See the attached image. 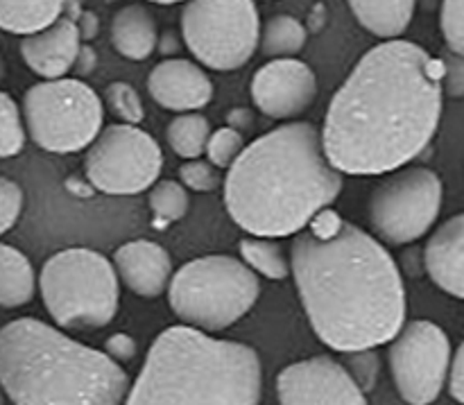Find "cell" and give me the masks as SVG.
<instances>
[{
  "label": "cell",
  "instance_id": "obj_33",
  "mask_svg": "<svg viewBox=\"0 0 464 405\" xmlns=\"http://www.w3.org/2000/svg\"><path fill=\"white\" fill-rule=\"evenodd\" d=\"M23 211V188L16 181L0 177V236L7 234Z\"/></svg>",
  "mask_w": 464,
  "mask_h": 405
},
{
  "label": "cell",
  "instance_id": "obj_30",
  "mask_svg": "<svg viewBox=\"0 0 464 405\" xmlns=\"http://www.w3.org/2000/svg\"><path fill=\"white\" fill-rule=\"evenodd\" d=\"M245 148V139L240 131H236L234 127H220V130H213L211 136L207 140V148L204 154L208 157V163L216 166L218 170L222 168H231V163L240 157Z\"/></svg>",
  "mask_w": 464,
  "mask_h": 405
},
{
  "label": "cell",
  "instance_id": "obj_8",
  "mask_svg": "<svg viewBox=\"0 0 464 405\" xmlns=\"http://www.w3.org/2000/svg\"><path fill=\"white\" fill-rule=\"evenodd\" d=\"M25 134L41 149L72 154L89 148L102 130V100L86 82L75 77L44 80L23 95Z\"/></svg>",
  "mask_w": 464,
  "mask_h": 405
},
{
  "label": "cell",
  "instance_id": "obj_35",
  "mask_svg": "<svg viewBox=\"0 0 464 405\" xmlns=\"http://www.w3.org/2000/svg\"><path fill=\"white\" fill-rule=\"evenodd\" d=\"M449 394L456 403H464V347H458L453 352L451 362H449V371H447V383Z\"/></svg>",
  "mask_w": 464,
  "mask_h": 405
},
{
  "label": "cell",
  "instance_id": "obj_4",
  "mask_svg": "<svg viewBox=\"0 0 464 405\" xmlns=\"http://www.w3.org/2000/svg\"><path fill=\"white\" fill-rule=\"evenodd\" d=\"M130 376L107 353L34 317L0 329V390L14 405H122Z\"/></svg>",
  "mask_w": 464,
  "mask_h": 405
},
{
  "label": "cell",
  "instance_id": "obj_42",
  "mask_svg": "<svg viewBox=\"0 0 464 405\" xmlns=\"http://www.w3.org/2000/svg\"><path fill=\"white\" fill-rule=\"evenodd\" d=\"M5 71H7V68H5V59L0 57V82L5 80Z\"/></svg>",
  "mask_w": 464,
  "mask_h": 405
},
{
  "label": "cell",
  "instance_id": "obj_23",
  "mask_svg": "<svg viewBox=\"0 0 464 405\" xmlns=\"http://www.w3.org/2000/svg\"><path fill=\"white\" fill-rule=\"evenodd\" d=\"M306 27L302 21L288 14H276V16L267 18L263 25L261 34H258V45H261L266 57L285 59L293 54L302 53L306 45Z\"/></svg>",
  "mask_w": 464,
  "mask_h": 405
},
{
  "label": "cell",
  "instance_id": "obj_17",
  "mask_svg": "<svg viewBox=\"0 0 464 405\" xmlns=\"http://www.w3.org/2000/svg\"><path fill=\"white\" fill-rule=\"evenodd\" d=\"M82 39L77 23L71 18H57L53 25L23 36L21 57L36 75L57 80L72 71Z\"/></svg>",
  "mask_w": 464,
  "mask_h": 405
},
{
  "label": "cell",
  "instance_id": "obj_37",
  "mask_svg": "<svg viewBox=\"0 0 464 405\" xmlns=\"http://www.w3.org/2000/svg\"><path fill=\"white\" fill-rule=\"evenodd\" d=\"M75 72L80 77H86L95 68V50L91 48L89 43H82L80 50H77L75 63H72Z\"/></svg>",
  "mask_w": 464,
  "mask_h": 405
},
{
  "label": "cell",
  "instance_id": "obj_44",
  "mask_svg": "<svg viewBox=\"0 0 464 405\" xmlns=\"http://www.w3.org/2000/svg\"><path fill=\"white\" fill-rule=\"evenodd\" d=\"M107 3H116V0H107Z\"/></svg>",
  "mask_w": 464,
  "mask_h": 405
},
{
  "label": "cell",
  "instance_id": "obj_3",
  "mask_svg": "<svg viewBox=\"0 0 464 405\" xmlns=\"http://www.w3.org/2000/svg\"><path fill=\"white\" fill-rule=\"evenodd\" d=\"M343 186L322 149L320 130L295 121L258 136L227 168L225 207L249 236L284 238L329 208Z\"/></svg>",
  "mask_w": 464,
  "mask_h": 405
},
{
  "label": "cell",
  "instance_id": "obj_7",
  "mask_svg": "<svg viewBox=\"0 0 464 405\" xmlns=\"http://www.w3.org/2000/svg\"><path fill=\"white\" fill-rule=\"evenodd\" d=\"M168 304L186 326L222 331L243 320L261 294V281L240 258L211 254L181 265L168 284Z\"/></svg>",
  "mask_w": 464,
  "mask_h": 405
},
{
  "label": "cell",
  "instance_id": "obj_12",
  "mask_svg": "<svg viewBox=\"0 0 464 405\" xmlns=\"http://www.w3.org/2000/svg\"><path fill=\"white\" fill-rule=\"evenodd\" d=\"M390 374L406 403L430 405L447 383L453 349L447 331L429 320L401 326L390 340Z\"/></svg>",
  "mask_w": 464,
  "mask_h": 405
},
{
  "label": "cell",
  "instance_id": "obj_13",
  "mask_svg": "<svg viewBox=\"0 0 464 405\" xmlns=\"http://www.w3.org/2000/svg\"><path fill=\"white\" fill-rule=\"evenodd\" d=\"M279 405H370L365 392L331 356H313L284 367L276 376Z\"/></svg>",
  "mask_w": 464,
  "mask_h": 405
},
{
  "label": "cell",
  "instance_id": "obj_18",
  "mask_svg": "<svg viewBox=\"0 0 464 405\" xmlns=\"http://www.w3.org/2000/svg\"><path fill=\"white\" fill-rule=\"evenodd\" d=\"M424 267L433 284L451 297H464V216L449 217L424 247Z\"/></svg>",
  "mask_w": 464,
  "mask_h": 405
},
{
  "label": "cell",
  "instance_id": "obj_10",
  "mask_svg": "<svg viewBox=\"0 0 464 405\" xmlns=\"http://www.w3.org/2000/svg\"><path fill=\"white\" fill-rule=\"evenodd\" d=\"M442 198V179L430 168L397 170L372 193L367 204L372 229L390 245L415 243L438 222Z\"/></svg>",
  "mask_w": 464,
  "mask_h": 405
},
{
  "label": "cell",
  "instance_id": "obj_40",
  "mask_svg": "<svg viewBox=\"0 0 464 405\" xmlns=\"http://www.w3.org/2000/svg\"><path fill=\"white\" fill-rule=\"evenodd\" d=\"M163 41H168V48H163V53H172V50L179 48V43H177V36L172 34V32H166V36H163Z\"/></svg>",
  "mask_w": 464,
  "mask_h": 405
},
{
  "label": "cell",
  "instance_id": "obj_32",
  "mask_svg": "<svg viewBox=\"0 0 464 405\" xmlns=\"http://www.w3.org/2000/svg\"><path fill=\"white\" fill-rule=\"evenodd\" d=\"M440 30L451 53H464V0H442Z\"/></svg>",
  "mask_w": 464,
  "mask_h": 405
},
{
  "label": "cell",
  "instance_id": "obj_26",
  "mask_svg": "<svg viewBox=\"0 0 464 405\" xmlns=\"http://www.w3.org/2000/svg\"><path fill=\"white\" fill-rule=\"evenodd\" d=\"M148 204L150 211H152L154 225H175V222H179L181 217L188 213V190L175 179L154 181V184L150 186Z\"/></svg>",
  "mask_w": 464,
  "mask_h": 405
},
{
  "label": "cell",
  "instance_id": "obj_2",
  "mask_svg": "<svg viewBox=\"0 0 464 405\" xmlns=\"http://www.w3.org/2000/svg\"><path fill=\"white\" fill-rule=\"evenodd\" d=\"M288 263L308 322L329 349H376L401 331L406 288L397 263L335 211L324 208L295 234Z\"/></svg>",
  "mask_w": 464,
  "mask_h": 405
},
{
  "label": "cell",
  "instance_id": "obj_21",
  "mask_svg": "<svg viewBox=\"0 0 464 405\" xmlns=\"http://www.w3.org/2000/svg\"><path fill=\"white\" fill-rule=\"evenodd\" d=\"M36 275L21 249L0 243V308H21L32 302Z\"/></svg>",
  "mask_w": 464,
  "mask_h": 405
},
{
  "label": "cell",
  "instance_id": "obj_29",
  "mask_svg": "<svg viewBox=\"0 0 464 405\" xmlns=\"http://www.w3.org/2000/svg\"><path fill=\"white\" fill-rule=\"evenodd\" d=\"M340 365L349 374V379L358 385L361 392H370L376 385L381 371V358L376 349H358V352L340 353Z\"/></svg>",
  "mask_w": 464,
  "mask_h": 405
},
{
  "label": "cell",
  "instance_id": "obj_15",
  "mask_svg": "<svg viewBox=\"0 0 464 405\" xmlns=\"http://www.w3.org/2000/svg\"><path fill=\"white\" fill-rule=\"evenodd\" d=\"M148 91L170 111H198L213 100L211 77L188 59H163L150 71Z\"/></svg>",
  "mask_w": 464,
  "mask_h": 405
},
{
  "label": "cell",
  "instance_id": "obj_38",
  "mask_svg": "<svg viewBox=\"0 0 464 405\" xmlns=\"http://www.w3.org/2000/svg\"><path fill=\"white\" fill-rule=\"evenodd\" d=\"M82 25H77V32H80V39L91 41L95 34H98V16L93 12L82 14Z\"/></svg>",
  "mask_w": 464,
  "mask_h": 405
},
{
  "label": "cell",
  "instance_id": "obj_31",
  "mask_svg": "<svg viewBox=\"0 0 464 405\" xmlns=\"http://www.w3.org/2000/svg\"><path fill=\"white\" fill-rule=\"evenodd\" d=\"M179 184L193 193H211L222 184V175L216 166L202 159H188L179 166Z\"/></svg>",
  "mask_w": 464,
  "mask_h": 405
},
{
  "label": "cell",
  "instance_id": "obj_36",
  "mask_svg": "<svg viewBox=\"0 0 464 405\" xmlns=\"http://www.w3.org/2000/svg\"><path fill=\"white\" fill-rule=\"evenodd\" d=\"M109 358H111L113 362H118V365H122V362L131 361V358L136 356V342L131 335L127 333H116L111 335V338L104 342V352Z\"/></svg>",
  "mask_w": 464,
  "mask_h": 405
},
{
  "label": "cell",
  "instance_id": "obj_43",
  "mask_svg": "<svg viewBox=\"0 0 464 405\" xmlns=\"http://www.w3.org/2000/svg\"><path fill=\"white\" fill-rule=\"evenodd\" d=\"M0 405H5V392L0 390Z\"/></svg>",
  "mask_w": 464,
  "mask_h": 405
},
{
  "label": "cell",
  "instance_id": "obj_1",
  "mask_svg": "<svg viewBox=\"0 0 464 405\" xmlns=\"http://www.w3.org/2000/svg\"><path fill=\"white\" fill-rule=\"evenodd\" d=\"M442 102L438 59L412 41H383L335 91L320 131L322 149L340 175H388L429 148Z\"/></svg>",
  "mask_w": 464,
  "mask_h": 405
},
{
  "label": "cell",
  "instance_id": "obj_19",
  "mask_svg": "<svg viewBox=\"0 0 464 405\" xmlns=\"http://www.w3.org/2000/svg\"><path fill=\"white\" fill-rule=\"evenodd\" d=\"M159 30L152 12L143 5H125L111 18V45L130 62H145L157 50Z\"/></svg>",
  "mask_w": 464,
  "mask_h": 405
},
{
  "label": "cell",
  "instance_id": "obj_34",
  "mask_svg": "<svg viewBox=\"0 0 464 405\" xmlns=\"http://www.w3.org/2000/svg\"><path fill=\"white\" fill-rule=\"evenodd\" d=\"M440 62V82H442V91H447V95L451 98H462L464 93V59L462 54L447 53L442 54Z\"/></svg>",
  "mask_w": 464,
  "mask_h": 405
},
{
  "label": "cell",
  "instance_id": "obj_5",
  "mask_svg": "<svg viewBox=\"0 0 464 405\" xmlns=\"http://www.w3.org/2000/svg\"><path fill=\"white\" fill-rule=\"evenodd\" d=\"M261 392L256 349L181 324L157 335L122 405H258Z\"/></svg>",
  "mask_w": 464,
  "mask_h": 405
},
{
  "label": "cell",
  "instance_id": "obj_20",
  "mask_svg": "<svg viewBox=\"0 0 464 405\" xmlns=\"http://www.w3.org/2000/svg\"><path fill=\"white\" fill-rule=\"evenodd\" d=\"M356 21L379 39H397L411 25L417 0H347Z\"/></svg>",
  "mask_w": 464,
  "mask_h": 405
},
{
  "label": "cell",
  "instance_id": "obj_39",
  "mask_svg": "<svg viewBox=\"0 0 464 405\" xmlns=\"http://www.w3.org/2000/svg\"><path fill=\"white\" fill-rule=\"evenodd\" d=\"M254 122V116L249 109H231L229 111V127H234L236 131L245 130V127H249Z\"/></svg>",
  "mask_w": 464,
  "mask_h": 405
},
{
  "label": "cell",
  "instance_id": "obj_25",
  "mask_svg": "<svg viewBox=\"0 0 464 405\" xmlns=\"http://www.w3.org/2000/svg\"><path fill=\"white\" fill-rule=\"evenodd\" d=\"M240 261L254 272L270 281H281L290 275V263L284 247L272 238H249L240 240Z\"/></svg>",
  "mask_w": 464,
  "mask_h": 405
},
{
  "label": "cell",
  "instance_id": "obj_9",
  "mask_svg": "<svg viewBox=\"0 0 464 405\" xmlns=\"http://www.w3.org/2000/svg\"><path fill=\"white\" fill-rule=\"evenodd\" d=\"M181 34L204 66L236 71L258 48V9L254 0H188L181 12Z\"/></svg>",
  "mask_w": 464,
  "mask_h": 405
},
{
  "label": "cell",
  "instance_id": "obj_6",
  "mask_svg": "<svg viewBox=\"0 0 464 405\" xmlns=\"http://www.w3.org/2000/svg\"><path fill=\"white\" fill-rule=\"evenodd\" d=\"M39 290L54 324L71 331L104 329L121 304V281L113 263L86 247L53 254L41 267Z\"/></svg>",
  "mask_w": 464,
  "mask_h": 405
},
{
  "label": "cell",
  "instance_id": "obj_41",
  "mask_svg": "<svg viewBox=\"0 0 464 405\" xmlns=\"http://www.w3.org/2000/svg\"><path fill=\"white\" fill-rule=\"evenodd\" d=\"M150 3H157V5H175V3H184V0H150Z\"/></svg>",
  "mask_w": 464,
  "mask_h": 405
},
{
  "label": "cell",
  "instance_id": "obj_24",
  "mask_svg": "<svg viewBox=\"0 0 464 405\" xmlns=\"http://www.w3.org/2000/svg\"><path fill=\"white\" fill-rule=\"evenodd\" d=\"M211 136V122L202 113H179L166 127V139L172 152L181 159H199Z\"/></svg>",
  "mask_w": 464,
  "mask_h": 405
},
{
  "label": "cell",
  "instance_id": "obj_11",
  "mask_svg": "<svg viewBox=\"0 0 464 405\" xmlns=\"http://www.w3.org/2000/svg\"><path fill=\"white\" fill-rule=\"evenodd\" d=\"M163 154L139 125H107L86 148L84 172L104 195H139L159 181Z\"/></svg>",
  "mask_w": 464,
  "mask_h": 405
},
{
  "label": "cell",
  "instance_id": "obj_16",
  "mask_svg": "<svg viewBox=\"0 0 464 405\" xmlns=\"http://www.w3.org/2000/svg\"><path fill=\"white\" fill-rule=\"evenodd\" d=\"M113 270L118 281L143 299L166 293L172 276V258L166 247L152 240H130L113 254Z\"/></svg>",
  "mask_w": 464,
  "mask_h": 405
},
{
  "label": "cell",
  "instance_id": "obj_27",
  "mask_svg": "<svg viewBox=\"0 0 464 405\" xmlns=\"http://www.w3.org/2000/svg\"><path fill=\"white\" fill-rule=\"evenodd\" d=\"M25 125L23 113L14 98L0 91V159H9L21 154L25 145Z\"/></svg>",
  "mask_w": 464,
  "mask_h": 405
},
{
  "label": "cell",
  "instance_id": "obj_22",
  "mask_svg": "<svg viewBox=\"0 0 464 405\" xmlns=\"http://www.w3.org/2000/svg\"><path fill=\"white\" fill-rule=\"evenodd\" d=\"M66 0H0V30L32 34L53 25Z\"/></svg>",
  "mask_w": 464,
  "mask_h": 405
},
{
  "label": "cell",
  "instance_id": "obj_14",
  "mask_svg": "<svg viewBox=\"0 0 464 405\" xmlns=\"http://www.w3.org/2000/svg\"><path fill=\"white\" fill-rule=\"evenodd\" d=\"M317 95V77L299 59H272L252 77V100L270 118H295L306 111Z\"/></svg>",
  "mask_w": 464,
  "mask_h": 405
},
{
  "label": "cell",
  "instance_id": "obj_28",
  "mask_svg": "<svg viewBox=\"0 0 464 405\" xmlns=\"http://www.w3.org/2000/svg\"><path fill=\"white\" fill-rule=\"evenodd\" d=\"M104 104H107L109 113L121 118L125 125H139L145 118L143 100H140L139 91L127 82H111L104 89Z\"/></svg>",
  "mask_w": 464,
  "mask_h": 405
}]
</instances>
